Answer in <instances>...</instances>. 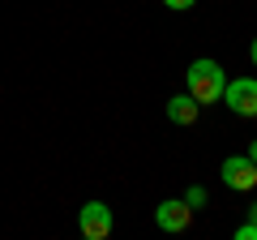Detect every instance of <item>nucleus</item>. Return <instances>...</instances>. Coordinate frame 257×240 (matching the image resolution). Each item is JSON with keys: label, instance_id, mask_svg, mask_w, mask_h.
<instances>
[{"label": "nucleus", "instance_id": "10", "mask_svg": "<svg viewBox=\"0 0 257 240\" xmlns=\"http://www.w3.org/2000/svg\"><path fill=\"white\" fill-rule=\"evenodd\" d=\"M248 60H253V69H257V39H253V47H248Z\"/></svg>", "mask_w": 257, "mask_h": 240}, {"label": "nucleus", "instance_id": "11", "mask_svg": "<svg viewBox=\"0 0 257 240\" xmlns=\"http://www.w3.org/2000/svg\"><path fill=\"white\" fill-rule=\"evenodd\" d=\"M248 219H253V223H257V202H253V206H248Z\"/></svg>", "mask_w": 257, "mask_h": 240}, {"label": "nucleus", "instance_id": "5", "mask_svg": "<svg viewBox=\"0 0 257 240\" xmlns=\"http://www.w3.org/2000/svg\"><path fill=\"white\" fill-rule=\"evenodd\" d=\"M155 223H159L163 231H184V227L193 223V206L184 202V197H167V202H159Z\"/></svg>", "mask_w": 257, "mask_h": 240}, {"label": "nucleus", "instance_id": "2", "mask_svg": "<svg viewBox=\"0 0 257 240\" xmlns=\"http://www.w3.org/2000/svg\"><path fill=\"white\" fill-rule=\"evenodd\" d=\"M77 231L86 240H107L111 236V206L107 202H86L77 210Z\"/></svg>", "mask_w": 257, "mask_h": 240}, {"label": "nucleus", "instance_id": "12", "mask_svg": "<svg viewBox=\"0 0 257 240\" xmlns=\"http://www.w3.org/2000/svg\"><path fill=\"white\" fill-rule=\"evenodd\" d=\"M248 159H253V163H257V142H253V146H248Z\"/></svg>", "mask_w": 257, "mask_h": 240}, {"label": "nucleus", "instance_id": "3", "mask_svg": "<svg viewBox=\"0 0 257 240\" xmlns=\"http://www.w3.org/2000/svg\"><path fill=\"white\" fill-rule=\"evenodd\" d=\"M219 176H223V185L236 189V193L257 189V163L248 155H227V159H223V167H219Z\"/></svg>", "mask_w": 257, "mask_h": 240}, {"label": "nucleus", "instance_id": "1", "mask_svg": "<svg viewBox=\"0 0 257 240\" xmlns=\"http://www.w3.org/2000/svg\"><path fill=\"white\" fill-rule=\"evenodd\" d=\"M189 94L197 103H219L223 99V86H227V73H223L219 60H210V56H202V60H193L189 65Z\"/></svg>", "mask_w": 257, "mask_h": 240}, {"label": "nucleus", "instance_id": "9", "mask_svg": "<svg viewBox=\"0 0 257 240\" xmlns=\"http://www.w3.org/2000/svg\"><path fill=\"white\" fill-rule=\"evenodd\" d=\"M167 9H176V13H184V9H193V5H197V0H163Z\"/></svg>", "mask_w": 257, "mask_h": 240}, {"label": "nucleus", "instance_id": "6", "mask_svg": "<svg viewBox=\"0 0 257 240\" xmlns=\"http://www.w3.org/2000/svg\"><path fill=\"white\" fill-rule=\"evenodd\" d=\"M197 111H202V103L193 99V94H176L167 103V120L172 125H197Z\"/></svg>", "mask_w": 257, "mask_h": 240}, {"label": "nucleus", "instance_id": "7", "mask_svg": "<svg viewBox=\"0 0 257 240\" xmlns=\"http://www.w3.org/2000/svg\"><path fill=\"white\" fill-rule=\"evenodd\" d=\"M184 202H189L193 210H202V206H206V189L202 185H189V189H184Z\"/></svg>", "mask_w": 257, "mask_h": 240}, {"label": "nucleus", "instance_id": "8", "mask_svg": "<svg viewBox=\"0 0 257 240\" xmlns=\"http://www.w3.org/2000/svg\"><path fill=\"white\" fill-rule=\"evenodd\" d=\"M236 240H257V223H253V219H244V223L236 227Z\"/></svg>", "mask_w": 257, "mask_h": 240}, {"label": "nucleus", "instance_id": "4", "mask_svg": "<svg viewBox=\"0 0 257 240\" xmlns=\"http://www.w3.org/2000/svg\"><path fill=\"white\" fill-rule=\"evenodd\" d=\"M223 103L236 116H257V77H231L223 86Z\"/></svg>", "mask_w": 257, "mask_h": 240}]
</instances>
